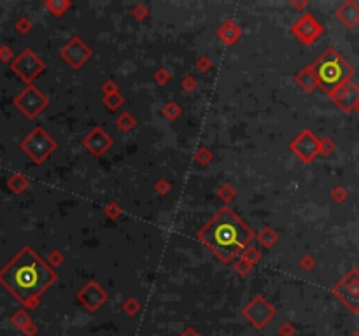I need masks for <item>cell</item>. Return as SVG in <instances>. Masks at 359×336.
Returning <instances> with one entry per match:
<instances>
[{
	"label": "cell",
	"mask_w": 359,
	"mask_h": 336,
	"mask_svg": "<svg viewBox=\"0 0 359 336\" xmlns=\"http://www.w3.org/2000/svg\"><path fill=\"white\" fill-rule=\"evenodd\" d=\"M53 280V271L28 247L21 249L0 270V284L30 308L35 307L39 296Z\"/></svg>",
	"instance_id": "obj_1"
},
{
	"label": "cell",
	"mask_w": 359,
	"mask_h": 336,
	"mask_svg": "<svg viewBox=\"0 0 359 336\" xmlns=\"http://www.w3.org/2000/svg\"><path fill=\"white\" fill-rule=\"evenodd\" d=\"M200 238L207 244L221 259L228 261L249 242L251 231L238 221L228 208L216 215L211 223L200 231Z\"/></svg>",
	"instance_id": "obj_2"
},
{
	"label": "cell",
	"mask_w": 359,
	"mask_h": 336,
	"mask_svg": "<svg viewBox=\"0 0 359 336\" xmlns=\"http://www.w3.org/2000/svg\"><path fill=\"white\" fill-rule=\"evenodd\" d=\"M314 75L315 81L320 83V86L331 91L344 84V81L350 75V69L335 51H328L315 65Z\"/></svg>",
	"instance_id": "obj_3"
},
{
	"label": "cell",
	"mask_w": 359,
	"mask_h": 336,
	"mask_svg": "<svg viewBox=\"0 0 359 336\" xmlns=\"http://www.w3.org/2000/svg\"><path fill=\"white\" fill-rule=\"evenodd\" d=\"M51 147H54V144H51V139L44 135V131L35 130L30 137H27L21 144V149L35 161H42L48 156Z\"/></svg>",
	"instance_id": "obj_4"
},
{
	"label": "cell",
	"mask_w": 359,
	"mask_h": 336,
	"mask_svg": "<svg viewBox=\"0 0 359 336\" xmlns=\"http://www.w3.org/2000/svg\"><path fill=\"white\" fill-rule=\"evenodd\" d=\"M42 69H44L42 62L32 53V51H23V53L12 62V70H14L23 81H27V83L35 77Z\"/></svg>",
	"instance_id": "obj_5"
},
{
	"label": "cell",
	"mask_w": 359,
	"mask_h": 336,
	"mask_svg": "<svg viewBox=\"0 0 359 336\" xmlns=\"http://www.w3.org/2000/svg\"><path fill=\"white\" fill-rule=\"evenodd\" d=\"M14 104L18 105L21 110H23V114H27L28 117H33L42 107H44L46 100L35 88L30 86V88L25 89L23 93H21L18 98L14 100Z\"/></svg>",
	"instance_id": "obj_6"
},
{
	"label": "cell",
	"mask_w": 359,
	"mask_h": 336,
	"mask_svg": "<svg viewBox=\"0 0 359 336\" xmlns=\"http://www.w3.org/2000/svg\"><path fill=\"white\" fill-rule=\"evenodd\" d=\"M245 315L249 317L251 321H253L254 326L261 327V326L267 324L268 321H270L272 315H273V312L270 310V307H267V305H264V301L256 300L254 303L251 305V307H247Z\"/></svg>",
	"instance_id": "obj_7"
},
{
	"label": "cell",
	"mask_w": 359,
	"mask_h": 336,
	"mask_svg": "<svg viewBox=\"0 0 359 336\" xmlns=\"http://www.w3.org/2000/svg\"><path fill=\"white\" fill-rule=\"evenodd\" d=\"M293 149L298 152V156L300 158H303L305 161L312 160L315 156V152H317V142H315V139L312 137L310 133H303L301 137L296 139V142L293 144Z\"/></svg>",
	"instance_id": "obj_8"
},
{
	"label": "cell",
	"mask_w": 359,
	"mask_h": 336,
	"mask_svg": "<svg viewBox=\"0 0 359 336\" xmlns=\"http://www.w3.org/2000/svg\"><path fill=\"white\" fill-rule=\"evenodd\" d=\"M63 54H65V60H68V62L72 63V65H75L78 67L79 63H83L84 60L88 58V54H89V51L84 48V44H83V41H72V44L68 46L67 49H63Z\"/></svg>",
	"instance_id": "obj_9"
},
{
	"label": "cell",
	"mask_w": 359,
	"mask_h": 336,
	"mask_svg": "<svg viewBox=\"0 0 359 336\" xmlns=\"http://www.w3.org/2000/svg\"><path fill=\"white\" fill-rule=\"evenodd\" d=\"M298 83H300L305 89H312L317 81H315L314 72H310V69H307L305 72H301V74L298 75Z\"/></svg>",
	"instance_id": "obj_10"
},
{
	"label": "cell",
	"mask_w": 359,
	"mask_h": 336,
	"mask_svg": "<svg viewBox=\"0 0 359 336\" xmlns=\"http://www.w3.org/2000/svg\"><path fill=\"white\" fill-rule=\"evenodd\" d=\"M7 184H9V188L14 191V193H21V191L27 188V179L23 175H12Z\"/></svg>",
	"instance_id": "obj_11"
},
{
	"label": "cell",
	"mask_w": 359,
	"mask_h": 336,
	"mask_svg": "<svg viewBox=\"0 0 359 336\" xmlns=\"http://www.w3.org/2000/svg\"><path fill=\"white\" fill-rule=\"evenodd\" d=\"M11 58H12V51L7 46H0V60L2 62H9Z\"/></svg>",
	"instance_id": "obj_12"
},
{
	"label": "cell",
	"mask_w": 359,
	"mask_h": 336,
	"mask_svg": "<svg viewBox=\"0 0 359 336\" xmlns=\"http://www.w3.org/2000/svg\"><path fill=\"white\" fill-rule=\"evenodd\" d=\"M16 28L20 30L21 33H27L28 30H30V23H28V19L27 18H21L18 23H16Z\"/></svg>",
	"instance_id": "obj_13"
},
{
	"label": "cell",
	"mask_w": 359,
	"mask_h": 336,
	"mask_svg": "<svg viewBox=\"0 0 359 336\" xmlns=\"http://www.w3.org/2000/svg\"><path fill=\"white\" fill-rule=\"evenodd\" d=\"M354 336H359V333H356V334H354Z\"/></svg>",
	"instance_id": "obj_14"
}]
</instances>
